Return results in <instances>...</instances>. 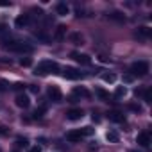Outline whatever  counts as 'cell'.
<instances>
[{
  "instance_id": "cell-7",
  "label": "cell",
  "mask_w": 152,
  "mask_h": 152,
  "mask_svg": "<svg viewBox=\"0 0 152 152\" xmlns=\"http://www.w3.org/2000/svg\"><path fill=\"white\" fill-rule=\"evenodd\" d=\"M48 97H50L54 102H61V100H63V93H61V90H59L57 86H50V88H48Z\"/></svg>"
},
{
  "instance_id": "cell-4",
  "label": "cell",
  "mask_w": 152,
  "mask_h": 152,
  "mask_svg": "<svg viewBox=\"0 0 152 152\" xmlns=\"http://www.w3.org/2000/svg\"><path fill=\"white\" fill-rule=\"evenodd\" d=\"M148 73V63L147 61H136L131 64V75L132 77H145Z\"/></svg>"
},
{
  "instance_id": "cell-8",
  "label": "cell",
  "mask_w": 152,
  "mask_h": 152,
  "mask_svg": "<svg viewBox=\"0 0 152 152\" xmlns=\"http://www.w3.org/2000/svg\"><path fill=\"white\" fill-rule=\"evenodd\" d=\"M15 102H16V106H18V107H22V109H27V107L31 106V100H29V97H27V95H23V93L16 95Z\"/></svg>"
},
{
  "instance_id": "cell-17",
  "label": "cell",
  "mask_w": 152,
  "mask_h": 152,
  "mask_svg": "<svg viewBox=\"0 0 152 152\" xmlns=\"http://www.w3.org/2000/svg\"><path fill=\"white\" fill-rule=\"evenodd\" d=\"M56 11H57V15H68V6L64 2H59L56 6Z\"/></svg>"
},
{
  "instance_id": "cell-1",
  "label": "cell",
  "mask_w": 152,
  "mask_h": 152,
  "mask_svg": "<svg viewBox=\"0 0 152 152\" xmlns=\"http://www.w3.org/2000/svg\"><path fill=\"white\" fill-rule=\"evenodd\" d=\"M56 72H59V64L56 61H50V59L38 63V66L34 68L36 75H48V73H56Z\"/></svg>"
},
{
  "instance_id": "cell-2",
  "label": "cell",
  "mask_w": 152,
  "mask_h": 152,
  "mask_svg": "<svg viewBox=\"0 0 152 152\" xmlns=\"http://www.w3.org/2000/svg\"><path fill=\"white\" fill-rule=\"evenodd\" d=\"M2 47H4L6 50H9V52H20V54H23V52H32V47H31L29 43H25V41H6Z\"/></svg>"
},
{
  "instance_id": "cell-20",
  "label": "cell",
  "mask_w": 152,
  "mask_h": 152,
  "mask_svg": "<svg viewBox=\"0 0 152 152\" xmlns=\"http://www.w3.org/2000/svg\"><path fill=\"white\" fill-rule=\"evenodd\" d=\"M9 88H11V84L6 79H0V91H7Z\"/></svg>"
},
{
  "instance_id": "cell-25",
  "label": "cell",
  "mask_w": 152,
  "mask_h": 152,
  "mask_svg": "<svg viewBox=\"0 0 152 152\" xmlns=\"http://www.w3.org/2000/svg\"><path fill=\"white\" fill-rule=\"evenodd\" d=\"M29 152H43V150H41V147L34 145V147H31V148H29Z\"/></svg>"
},
{
  "instance_id": "cell-32",
  "label": "cell",
  "mask_w": 152,
  "mask_h": 152,
  "mask_svg": "<svg viewBox=\"0 0 152 152\" xmlns=\"http://www.w3.org/2000/svg\"><path fill=\"white\" fill-rule=\"evenodd\" d=\"M0 152H2V148H0Z\"/></svg>"
},
{
  "instance_id": "cell-21",
  "label": "cell",
  "mask_w": 152,
  "mask_h": 152,
  "mask_svg": "<svg viewBox=\"0 0 152 152\" xmlns=\"http://www.w3.org/2000/svg\"><path fill=\"white\" fill-rule=\"evenodd\" d=\"M138 34L141 38H147V36H150V29L148 27H141V29H138Z\"/></svg>"
},
{
  "instance_id": "cell-29",
  "label": "cell",
  "mask_w": 152,
  "mask_h": 152,
  "mask_svg": "<svg viewBox=\"0 0 152 152\" xmlns=\"http://www.w3.org/2000/svg\"><path fill=\"white\" fill-rule=\"evenodd\" d=\"M6 132H7V131H4V127H0V134H2V136H4Z\"/></svg>"
},
{
  "instance_id": "cell-5",
  "label": "cell",
  "mask_w": 152,
  "mask_h": 152,
  "mask_svg": "<svg viewBox=\"0 0 152 152\" xmlns=\"http://www.w3.org/2000/svg\"><path fill=\"white\" fill-rule=\"evenodd\" d=\"M63 75H64V79H70V81H79V79L84 77V73H83L81 70H77V68H70V66H66V68L63 70Z\"/></svg>"
},
{
  "instance_id": "cell-9",
  "label": "cell",
  "mask_w": 152,
  "mask_h": 152,
  "mask_svg": "<svg viewBox=\"0 0 152 152\" xmlns=\"http://www.w3.org/2000/svg\"><path fill=\"white\" fill-rule=\"evenodd\" d=\"M83 116H84V111H83V109H70V111L66 113V118L72 120V122H77V120H81Z\"/></svg>"
},
{
  "instance_id": "cell-12",
  "label": "cell",
  "mask_w": 152,
  "mask_h": 152,
  "mask_svg": "<svg viewBox=\"0 0 152 152\" xmlns=\"http://www.w3.org/2000/svg\"><path fill=\"white\" fill-rule=\"evenodd\" d=\"M107 118H109L111 122H116V124H122V122L125 120V116H124L122 113H118V111H111V113L107 115Z\"/></svg>"
},
{
  "instance_id": "cell-16",
  "label": "cell",
  "mask_w": 152,
  "mask_h": 152,
  "mask_svg": "<svg viewBox=\"0 0 152 152\" xmlns=\"http://www.w3.org/2000/svg\"><path fill=\"white\" fill-rule=\"evenodd\" d=\"M64 32H66V27H64V25H57L54 38H56V39H63V38H64Z\"/></svg>"
},
{
  "instance_id": "cell-30",
  "label": "cell",
  "mask_w": 152,
  "mask_h": 152,
  "mask_svg": "<svg viewBox=\"0 0 152 152\" xmlns=\"http://www.w3.org/2000/svg\"><path fill=\"white\" fill-rule=\"evenodd\" d=\"M0 6H11L9 2H0Z\"/></svg>"
},
{
  "instance_id": "cell-28",
  "label": "cell",
  "mask_w": 152,
  "mask_h": 152,
  "mask_svg": "<svg viewBox=\"0 0 152 152\" xmlns=\"http://www.w3.org/2000/svg\"><path fill=\"white\" fill-rule=\"evenodd\" d=\"M2 32H6V25H4V23H0V34H2Z\"/></svg>"
},
{
  "instance_id": "cell-10",
  "label": "cell",
  "mask_w": 152,
  "mask_h": 152,
  "mask_svg": "<svg viewBox=\"0 0 152 152\" xmlns=\"http://www.w3.org/2000/svg\"><path fill=\"white\" fill-rule=\"evenodd\" d=\"M72 57L77 61V63H81V64H91V57L88 56V54H79V52H73L72 54Z\"/></svg>"
},
{
  "instance_id": "cell-11",
  "label": "cell",
  "mask_w": 152,
  "mask_h": 152,
  "mask_svg": "<svg viewBox=\"0 0 152 152\" xmlns=\"http://www.w3.org/2000/svg\"><path fill=\"white\" fill-rule=\"evenodd\" d=\"M136 141L141 145V147H148L150 145V134L145 131V132H140L138 134V138H136Z\"/></svg>"
},
{
  "instance_id": "cell-24",
  "label": "cell",
  "mask_w": 152,
  "mask_h": 152,
  "mask_svg": "<svg viewBox=\"0 0 152 152\" xmlns=\"http://www.w3.org/2000/svg\"><path fill=\"white\" fill-rule=\"evenodd\" d=\"M97 95H99L100 99H104V100H107V97H109V95H107L106 91H102V90H97Z\"/></svg>"
},
{
  "instance_id": "cell-27",
  "label": "cell",
  "mask_w": 152,
  "mask_h": 152,
  "mask_svg": "<svg viewBox=\"0 0 152 152\" xmlns=\"http://www.w3.org/2000/svg\"><path fill=\"white\" fill-rule=\"evenodd\" d=\"M132 79H134V77H132V75H131V73H127V75H125V77H124V81H125V83H131Z\"/></svg>"
},
{
  "instance_id": "cell-3",
  "label": "cell",
  "mask_w": 152,
  "mask_h": 152,
  "mask_svg": "<svg viewBox=\"0 0 152 152\" xmlns=\"http://www.w3.org/2000/svg\"><path fill=\"white\" fill-rule=\"evenodd\" d=\"M93 134V129L91 127H83V129H75V131H70L66 132V140L75 143V141H81L84 136H91Z\"/></svg>"
},
{
  "instance_id": "cell-19",
  "label": "cell",
  "mask_w": 152,
  "mask_h": 152,
  "mask_svg": "<svg viewBox=\"0 0 152 152\" xmlns=\"http://www.w3.org/2000/svg\"><path fill=\"white\" fill-rule=\"evenodd\" d=\"M125 95H127V90H125V86H118V88H116V91H115V97L122 99V97H125Z\"/></svg>"
},
{
  "instance_id": "cell-31",
  "label": "cell",
  "mask_w": 152,
  "mask_h": 152,
  "mask_svg": "<svg viewBox=\"0 0 152 152\" xmlns=\"http://www.w3.org/2000/svg\"><path fill=\"white\" fill-rule=\"evenodd\" d=\"M129 152H138V150H129Z\"/></svg>"
},
{
  "instance_id": "cell-13",
  "label": "cell",
  "mask_w": 152,
  "mask_h": 152,
  "mask_svg": "<svg viewBox=\"0 0 152 152\" xmlns=\"http://www.w3.org/2000/svg\"><path fill=\"white\" fill-rule=\"evenodd\" d=\"M136 97H143L145 102H150V90H136Z\"/></svg>"
},
{
  "instance_id": "cell-18",
  "label": "cell",
  "mask_w": 152,
  "mask_h": 152,
  "mask_svg": "<svg viewBox=\"0 0 152 152\" xmlns=\"http://www.w3.org/2000/svg\"><path fill=\"white\" fill-rule=\"evenodd\" d=\"M102 81H104V83H115V81H116V75H115V73H104V75H102Z\"/></svg>"
},
{
  "instance_id": "cell-15",
  "label": "cell",
  "mask_w": 152,
  "mask_h": 152,
  "mask_svg": "<svg viewBox=\"0 0 152 152\" xmlns=\"http://www.w3.org/2000/svg\"><path fill=\"white\" fill-rule=\"evenodd\" d=\"M73 95H75V97H84V99H88V97H90V91H88L86 88H75V90H73Z\"/></svg>"
},
{
  "instance_id": "cell-22",
  "label": "cell",
  "mask_w": 152,
  "mask_h": 152,
  "mask_svg": "<svg viewBox=\"0 0 152 152\" xmlns=\"http://www.w3.org/2000/svg\"><path fill=\"white\" fill-rule=\"evenodd\" d=\"M107 16L113 18V20H118V22H124V20H125V16L120 15V13H111V15H107Z\"/></svg>"
},
{
  "instance_id": "cell-26",
  "label": "cell",
  "mask_w": 152,
  "mask_h": 152,
  "mask_svg": "<svg viewBox=\"0 0 152 152\" xmlns=\"http://www.w3.org/2000/svg\"><path fill=\"white\" fill-rule=\"evenodd\" d=\"M20 64H22V66H29V64H31V59H29V57H27V59H22Z\"/></svg>"
},
{
  "instance_id": "cell-14",
  "label": "cell",
  "mask_w": 152,
  "mask_h": 152,
  "mask_svg": "<svg viewBox=\"0 0 152 152\" xmlns=\"http://www.w3.org/2000/svg\"><path fill=\"white\" fill-rule=\"evenodd\" d=\"M106 138H107V141H111V143H118V140H120V136H118L116 131H107Z\"/></svg>"
},
{
  "instance_id": "cell-6",
  "label": "cell",
  "mask_w": 152,
  "mask_h": 152,
  "mask_svg": "<svg viewBox=\"0 0 152 152\" xmlns=\"http://www.w3.org/2000/svg\"><path fill=\"white\" fill-rule=\"evenodd\" d=\"M31 22H32L31 15H20V16H18L16 20H15V25H16L18 29H23V27L31 25Z\"/></svg>"
},
{
  "instance_id": "cell-23",
  "label": "cell",
  "mask_w": 152,
  "mask_h": 152,
  "mask_svg": "<svg viewBox=\"0 0 152 152\" xmlns=\"http://www.w3.org/2000/svg\"><path fill=\"white\" fill-rule=\"evenodd\" d=\"M70 39H72V41H75L77 45H79V43H83V36H81V34H72V36H70Z\"/></svg>"
}]
</instances>
